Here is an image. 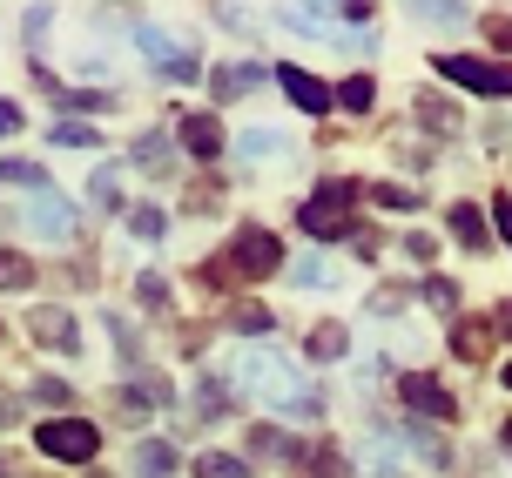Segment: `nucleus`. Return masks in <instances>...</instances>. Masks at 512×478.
Returning <instances> with one entry per match:
<instances>
[{"label":"nucleus","instance_id":"obj_27","mask_svg":"<svg viewBox=\"0 0 512 478\" xmlns=\"http://www.w3.org/2000/svg\"><path fill=\"white\" fill-rule=\"evenodd\" d=\"M0 182H21L27 196H34V189H48V176H41L34 162H0Z\"/></svg>","mask_w":512,"mask_h":478},{"label":"nucleus","instance_id":"obj_21","mask_svg":"<svg viewBox=\"0 0 512 478\" xmlns=\"http://www.w3.org/2000/svg\"><path fill=\"white\" fill-rule=\"evenodd\" d=\"M196 478H250V472H243V458H230V452H203L196 458Z\"/></svg>","mask_w":512,"mask_h":478},{"label":"nucleus","instance_id":"obj_9","mask_svg":"<svg viewBox=\"0 0 512 478\" xmlns=\"http://www.w3.org/2000/svg\"><path fill=\"white\" fill-rule=\"evenodd\" d=\"M277 88H283V95H290V101H297V108H304V115H324V108H331V88H324V81H317V75H310V68H277Z\"/></svg>","mask_w":512,"mask_h":478},{"label":"nucleus","instance_id":"obj_39","mask_svg":"<svg viewBox=\"0 0 512 478\" xmlns=\"http://www.w3.org/2000/svg\"><path fill=\"white\" fill-rule=\"evenodd\" d=\"M34 398H41V404H68V384H61V378H41V384H34Z\"/></svg>","mask_w":512,"mask_h":478},{"label":"nucleus","instance_id":"obj_3","mask_svg":"<svg viewBox=\"0 0 512 478\" xmlns=\"http://www.w3.org/2000/svg\"><path fill=\"white\" fill-rule=\"evenodd\" d=\"M438 75L472 88L486 101H512V61H479V54H438Z\"/></svg>","mask_w":512,"mask_h":478},{"label":"nucleus","instance_id":"obj_13","mask_svg":"<svg viewBox=\"0 0 512 478\" xmlns=\"http://www.w3.org/2000/svg\"><path fill=\"white\" fill-rule=\"evenodd\" d=\"M135 478H176V452L162 438H142L135 445Z\"/></svg>","mask_w":512,"mask_h":478},{"label":"nucleus","instance_id":"obj_32","mask_svg":"<svg viewBox=\"0 0 512 478\" xmlns=\"http://www.w3.org/2000/svg\"><path fill=\"white\" fill-rule=\"evenodd\" d=\"M135 297L149 303V310H162V303H169V283H162V277L149 270V277H135Z\"/></svg>","mask_w":512,"mask_h":478},{"label":"nucleus","instance_id":"obj_41","mask_svg":"<svg viewBox=\"0 0 512 478\" xmlns=\"http://www.w3.org/2000/svg\"><path fill=\"white\" fill-rule=\"evenodd\" d=\"M0 135H21V108L14 101H0Z\"/></svg>","mask_w":512,"mask_h":478},{"label":"nucleus","instance_id":"obj_26","mask_svg":"<svg viewBox=\"0 0 512 478\" xmlns=\"http://www.w3.org/2000/svg\"><path fill=\"white\" fill-rule=\"evenodd\" d=\"M54 142H61V149H102V135L81 128V122H54Z\"/></svg>","mask_w":512,"mask_h":478},{"label":"nucleus","instance_id":"obj_43","mask_svg":"<svg viewBox=\"0 0 512 478\" xmlns=\"http://www.w3.org/2000/svg\"><path fill=\"white\" fill-rule=\"evenodd\" d=\"M0 478H21V465H14V458L0 452Z\"/></svg>","mask_w":512,"mask_h":478},{"label":"nucleus","instance_id":"obj_28","mask_svg":"<svg viewBox=\"0 0 512 478\" xmlns=\"http://www.w3.org/2000/svg\"><path fill=\"white\" fill-rule=\"evenodd\" d=\"M128 229H135V236H142V243H155V236H162V209H149V202H142V209H128Z\"/></svg>","mask_w":512,"mask_h":478},{"label":"nucleus","instance_id":"obj_23","mask_svg":"<svg viewBox=\"0 0 512 478\" xmlns=\"http://www.w3.org/2000/svg\"><path fill=\"white\" fill-rule=\"evenodd\" d=\"M283 149H290V142H283L277 128H250V135H243V155H263V162H277Z\"/></svg>","mask_w":512,"mask_h":478},{"label":"nucleus","instance_id":"obj_12","mask_svg":"<svg viewBox=\"0 0 512 478\" xmlns=\"http://www.w3.org/2000/svg\"><path fill=\"white\" fill-rule=\"evenodd\" d=\"M445 229H452V236H459L465 250H486V243H492L486 216H479V209H472V202H452V216H445Z\"/></svg>","mask_w":512,"mask_h":478},{"label":"nucleus","instance_id":"obj_37","mask_svg":"<svg viewBox=\"0 0 512 478\" xmlns=\"http://www.w3.org/2000/svg\"><path fill=\"white\" fill-rule=\"evenodd\" d=\"M418 115H425V122H432V128H445V135H452V128H459V115H452V108H445V101H425V108H418Z\"/></svg>","mask_w":512,"mask_h":478},{"label":"nucleus","instance_id":"obj_5","mask_svg":"<svg viewBox=\"0 0 512 478\" xmlns=\"http://www.w3.org/2000/svg\"><path fill=\"white\" fill-rule=\"evenodd\" d=\"M223 263H230V277H270V270H283V250H277L270 229H236Z\"/></svg>","mask_w":512,"mask_h":478},{"label":"nucleus","instance_id":"obj_20","mask_svg":"<svg viewBox=\"0 0 512 478\" xmlns=\"http://www.w3.org/2000/svg\"><path fill=\"white\" fill-rule=\"evenodd\" d=\"M135 162H142L149 176H162V169H169V135H142V142H135Z\"/></svg>","mask_w":512,"mask_h":478},{"label":"nucleus","instance_id":"obj_38","mask_svg":"<svg viewBox=\"0 0 512 478\" xmlns=\"http://www.w3.org/2000/svg\"><path fill=\"white\" fill-rule=\"evenodd\" d=\"M54 101H61V108H115V95H68V88H61Z\"/></svg>","mask_w":512,"mask_h":478},{"label":"nucleus","instance_id":"obj_16","mask_svg":"<svg viewBox=\"0 0 512 478\" xmlns=\"http://www.w3.org/2000/svg\"><path fill=\"white\" fill-rule=\"evenodd\" d=\"M189 404H196V425H209V418H230V391H223V378H203Z\"/></svg>","mask_w":512,"mask_h":478},{"label":"nucleus","instance_id":"obj_25","mask_svg":"<svg viewBox=\"0 0 512 478\" xmlns=\"http://www.w3.org/2000/svg\"><path fill=\"white\" fill-rule=\"evenodd\" d=\"M371 202L378 209H418V196H411L405 182H371Z\"/></svg>","mask_w":512,"mask_h":478},{"label":"nucleus","instance_id":"obj_35","mask_svg":"<svg viewBox=\"0 0 512 478\" xmlns=\"http://www.w3.org/2000/svg\"><path fill=\"white\" fill-rule=\"evenodd\" d=\"M230 324L243 330V337H250V330H270V310H263V303H243V310H236Z\"/></svg>","mask_w":512,"mask_h":478},{"label":"nucleus","instance_id":"obj_15","mask_svg":"<svg viewBox=\"0 0 512 478\" xmlns=\"http://www.w3.org/2000/svg\"><path fill=\"white\" fill-rule=\"evenodd\" d=\"M405 7L425 27H465V0H405Z\"/></svg>","mask_w":512,"mask_h":478},{"label":"nucleus","instance_id":"obj_22","mask_svg":"<svg viewBox=\"0 0 512 478\" xmlns=\"http://www.w3.org/2000/svg\"><path fill=\"white\" fill-rule=\"evenodd\" d=\"M27 283H34V263L14 256V250H0V290H27Z\"/></svg>","mask_w":512,"mask_h":478},{"label":"nucleus","instance_id":"obj_4","mask_svg":"<svg viewBox=\"0 0 512 478\" xmlns=\"http://www.w3.org/2000/svg\"><path fill=\"white\" fill-rule=\"evenodd\" d=\"M34 445L61 465H88V458L102 452V431L88 425V418H48V425H34Z\"/></svg>","mask_w":512,"mask_h":478},{"label":"nucleus","instance_id":"obj_17","mask_svg":"<svg viewBox=\"0 0 512 478\" xmlns=\"http://www.w3.org/2000/svg\"><path fill=\"white\" fill-rule=\"evenodd\" d=\"M88 196H95V209H122V169H95Z\"/></svg>","mask_w":512,"mask_h":478},{"label":"nucleus","instance_id":"obj_18","mask_svg":"<svg viewBox=\"0 0 512 478\" xmlns=\"http://www.w3.org/2000/svg\"><path fill=\"white\" fill-rule=\"evenodd\" d=\"M452 351L459 357H486L492 351V324H459L452 330Z\"/></svg>","mask_w":512,"mask_h":478},{"label":"nucleus","instance_id":"obj_33","mask_svg":"<svg viewBox=\"0 0 512 478\" xmlns=\"http://www.w3.org/2000/svg\"><path fill=\"white\" fill-rule=\"evenodd\" d=\"M479 27H486V41H492V48H506V54H512V14H486Z\"/></svg>","mask_w":512,"mask_h":478},{"label":"nucleus","instance_id":"obj_7","mask_svg":"<svg viewBox=\"0 0 512 478\" xmlns=\"http://www.w3.org/2000/svg\"><path fill=\"white\" fill-rule=\"evenodd\" d=\"M398 391H405V411L432 418V425H452V418H459V398H452L432 371H405V384H398Z\"/></svg>","mask_w":512,"mask_h":478},{"label":"nucleus","instance_id":"obj_11","mask_svg":"<svg viewBox=\"0 0 512 478\" xmlns=\"http://www.w3.org/2000/svg\"><path fill=\"white\" fill-rule=\"evenodd\" d=\"M256 81H263V68H256V61H223V68L209 75V88H216V101H243Z\"/></svg>","mask_w":512,"mask_h":478},{"label":"nucleus","instance_id":"obj_30","mask_svg":"<svg viewBox=\"0 0 512 478\" xmlns=\"http://www.w3.org/2000/svg\"><path fill=\"white\" fill-rule=\"evenodd\" d=\"M310 478H344V452L337 445H317L310 452Z\"/></svg>","mask_w":512,"mask_h":478},{"label":"nucleus","instance_id":"obj_19","mask_svg":"<svg viewBox=\"0 0 512 478\" xmlns=\"http://www.w3.org/2000/svg\"><path fill=\"white\" fill-rule=\"evenodd\" d=\"M331 95L344 101L351 115H371V101H378V88H371V81H364V75H351V81H344V88H331Z\"/></svg>","mask_w":512,"mask_h":478},{"label":"nucleus","instance_id":"obj_40","mask_svg":"<svg viewBox=\"0 0 512 478\" xmlns=\"http://www.w3.org/2000/svg\"><path fill=\"white\" fill-rule=\"evenodd\" d=\"M405 256L411 263H432V236H405Z\"/></svg>","mask_w":512,"mask_h":478},{"label":"nucleus","instance_id":"obj_42","mask_svg":"<svg viewBox=\"0 0 512 478\" xmlns=\"http://www.w3.org/2000/svg\"><path fill=\"white\" fill-rule=\"evenodd\" d=\"M492 330H506V337H512V303H499V324H492Z\"/></svg>","mask_w":512,"mask_h":478},{"label":"nucleus","instance_id":"obj_44","mask_svg":"<svg viewBox=\"0 0 512 478\" xmlns=\"http://www.w3.org/2000/svg\"><path fill=\"white\" fill-rule=\"evenodd\" d=\"M506 384H512V364H506Z\"/></svg>","mask_w":512,"mask_h":478},{"label":"nucleus","instance_id":"obj_45","mask_svg":"<svg viewBox=\"0 0 512 478\" xmlns=\"http://www.w3.org/2000/svg\"><path fill=\"white\" fill-rule=\"evenodd\" d=\"M0 418H7V411H0Z\"/></svg>","mask_w":512,"mask_h":478},{"label":"nucleus","instance_id":"obj_8","mask_svg":"<svg viewBox=\"0 0 512 478\" xmlns=\"http://www.w3.org/2000/svg\"><path fill=\"white\" fill-rule=\"evenodd\" d=\"M27 330H34V344H48V351H68L75 357L81 351V330H75V317H68V310H34V317H27Z\"/></svg>","mask_w":512,"mask_h":478},{"label":"nucleus","instance_id":"obj_14","mask_svg":"<svg viewBox=\"0 0 512 478\" xmlns=\"http://www.w3.org/2000/svg\"><path fill=\"white\" fill-rule=\"evenodd\" d=\"M351 351V337H344V324H317L304 337V357H317V364H337V357Z\"/></svg>","mask_w":512,"mask_h":478},{"label":"nucleus","instance_id":"obj_2","mask_svg":"<svg viewBox=\"0 0 512 478\" xmlns=\"http://www.w3.org/2000/svg\"><path fill=\"white\" fill-rule=\"evenodd\" d=\"M297 223L317 243H344L358 236V182H317L310 202H297Z\"/></svg>","mask_w":512,"mask_h":478},{"label":"nucleus","instance_id":"obj_1","mask_svg":"<svg viewBox=\"0 0 512 478\" xmlns=\"http://www.w3.org/2000/svg\"><path fill=\"white\" fill-rule=\"evenodd\" d=\"M230 378L250 384V391H263V398L277 404V411H290V418H317V411H324L317 391L297 378V364H283V357H270V351H243L230 364Z\"/></svg>","mask_w":512,"mask_h":478},{"label":"nucleus","instance_id":"obj_34","mask_svg":"<svg viewBox=\"0 0 512 478\" xmlns=\"http://www.w3.org/2000/svg\"><path fill=\"white\" fill-rule=\"evenodd\" d=\"M398 303H405V283H384L378 297H371V317H398Z\"/></svg>","mask_w":512,"mask_h":478},{"label":"nucleus","instance_id":"obj_29","mask_svg":"<svg viewBox=\"0 0 512 478\" xmlns=\"http://www.w3.org/2000/svg\"><path fill=\"white\" fill-rule=\"evenodd\" d=\"M425 303H432V310H459V283L452 277H425Z\"/></svg>","mask_w":512,"mask_h":478},{"label":"nucleus","instance_id":"obj_36","mask_svg":"<svg viewBox=\"0 0 512 478\" xmlns=\"http://www.w3.org/2000/svg\"><path fill=\"white\" fill-rule=\"evenodd\" d=\"M492 229H499V243L512 250V196H499V202H492Z\"/></svg>","mask_w":512,"mask_h":478},{"label":"nucleus","instance_id":"obj_24","mask_svg":"<svg viewBox=\"0 0 512 478\" xmlns=\"http://www.w3.org/2000/svg\"><path fill=\"white\" fill-rule=\"evenodd\" d=\"M283 277L297 283V290H324V283H331V270H324V263H310V256H304V263H283Z\"/></svg>","mask_w":512,"mask_h":478},{"label":"nucleus","instance_id":"obj_6","mask_svg":"<svg viewBox=\"0 0 512 478\" xmlns=\"http://www.w3.org/2000/svg\"><path fill=\"white\" fill-rule=\"evenodd\" d=\"M21 223L34 229V236H48V243H61V236H68V229H75V202L61 196V189H34V196L21 202Z\"/></svg>","mask_w":512,"mask_h":478},{"label":"nucleus","instance_id":"obj_10","mask_svg":"<svg viewBox=\"0 0 512 478\" xmlns=\"http://www.w3.org/2000/svg\"><path fill=\"white\" fill-rule=\"evenodd\" d=\"M182 149L196 155V162H216L223 155V122L216 115H182Z\"/></svg>","mask_w":512,"mask_h":478},{"label":"nucleus","instance_id":"obj_31","mask_svg":"<svg viewBox=\"0 0 512 478\" xmlns=\"http://www.w3.org/2000/svg\"><path fill=\"white\" fill-rule=\"evenodd\" d=\"M108 337L122 344V364H135V371H142V351H135V330H128L122 317H115V310H108Z\"/></svg>","mask_w":512,"mask_h":478}]
</instances>
